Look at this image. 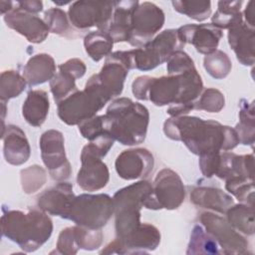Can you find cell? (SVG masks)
Segmentation results:
<instances>
[{"instance_id":"cell-1","label":"cell","mask_w":255,"mask_h":255,"mask_svg":"<svg viewBox=\"0 0 255 255\" xmlns=\"http://www.w3.org/2000/svg\"><path fill=\"white\" fill-rule=\"evenodd\" d=\"M131 90L138 100H148L157 107L169 105L166 113L171 117H179L194 110V103L202 93L203 84L197 70L193 69L160 78L137 77Z\"/></svg>"},{"instance_id":"cell-2","label":"cell","mask_w":255,"mask_h":255,"mask_svg":"<svg viewBox=\"0 0 255 255\" xmlns=\"http://www.w3.org/2000/svg\"><path fill=\"white\" fill-rule=\"evenodd\" d=\"M163 131L173 140H181L194 154L228 151L238 145L234 128L216 121H204L197 117H171L164 122Z\"/></svg>"},{"instance_id":"cell-3","label":"cell","mask_w":255,"mask_h":255,"mask_svg":"<svg viewBox=\"0 0 255 255\" xmlns=\"http://www.w3.org/2000/svg\"><path fill=\"white\" fill-rule=\"evenodd\" d=\"M2 235L15 242L25 252L36 251L52 235L53 222L42 209L4 211L1 217Z\"/></svg>"},{"instance_id":"cell-4","label":"cell","mask_w":255,"mask_h":255,"mask_svg":"<svg viewBox=\"0 0 255 255\" xmlns=\"http://www.w3.org/2000/svg\"><path fill=\"white\" fill-rule=\"evenodd\" d=\"M105 116L107 129L120 143L134 145L145 139L149 114L143 105L120 98L111 103Z\"/></svg>"},{"instance_id":"cell-5","label":"cell","mask_w":255,"mask_h":255,"mask_svg":"<svg viewBox=\"0 0 255 255\" xmlns=\"http://www.w3.org/2000/svg\"><path fill=\"white\" fill-rule=\"evenodd\" d=\"M110 100L93 75L83 91H76L58 104V116L69 126L79 125L95 117Z\"/></svg>"},{"instance_id":"cell-6","label":"cell","mask_w":255,"mask_h":255,"mask_svg":"<svg viewBox=\"0 0 255 255\" xmlns=\"http://www.w3.org/2000/svg\"><path fill=\"white\" fill-rule=\"evenodd\" d=\"M115 213L113 198L105 193L75 196L66 219L89 229H101Z\"/></svg>"},{"instance_id":"cell-7","label":"cell","mask_w":255,"mask_h":255,"mask_svg":"<svg viewBox=\"0 0 255 255\" xmlns=\"http://www.w3.org/2000/svg\"><path fill=\"white\" fill-rule=\"evenodd\" d=\"M177 30L167 29L140 48L128 51L131 69L149 71L164 63L175 51L183 48Z\"/></svg>"},{"instance_id":"cell-8","label":"cell","mask_w":255,"mask_h":255,"mask_svg":"<svg viewBox=\"0 0 255 255\" xmlns=\"http://www.w3.org/2000/svg\"><path fill=\"white\" fill-rule=\"evenodd\" d=\"M151 190L144 197L142 206L147 209H176L184 201L185 188L179 175L169 169H161L155 176Z\"/></svg>"},{"instance_id":"cell-9","label":"cell","mask_w":255,"mask_h":255,"mask_svg":"<svg viewBox=\"0 0 255 255\" xmlns=\"http://www.w3.org/2000/svg\"><path fill=\"white\" fill-rule=\"evenodd\" d=\"M114 8L115 1H76L69 8V20L78 29L97 27L108 32Z\"/></svg>"},{"instance_id":"cell-10","label":"cell","mask_w":255,"mask_h":255,"mask_svg":"<svg viewBox=\"0 0 255 255\" xmlns=\"http://www.w3.org/2000/svg\"><path fill=\"white\" fill-rule=\"evenodd\" d=\"M163 11L151 2L138 3L132 14L131 31L128 43L136 48L144 46L164 24Z\"/></svg>"},{"instance_id":"cell-11","label":"cell","mask_w":255,"mask_h":255,"mask_svg":"<svg viewBox=\"0 0 255 255\" xmlns=\"http://www.w3.org/2000/svg\"><path fill=\"white\" fill-rule=\"evenodd\" d=\"M41 157L54 180L63 181L72 173L71 165L67 159L63 133L56 129L45 131L40 138Z\"/></svg>"},{"instance_id":"cell-12","label":"cell","mask_w":255,"mask_h":255,"mask_svg":"<svg viewBox=\"0 0 255 255\" xmlns=\"http://www.w3.org/2000/svg\"><path fill=\"white\" fill-rule=\"evenodd\" d=\"M200 222L205 230L213 236L225 254H246L249 243L222 216L211 212L200 215Z\"/></svg>"},{"instance_id":"cell-13","label":"cell","mask_w":255,"mask_h":255,"mask_svg":"<svg viewBox=\"0 0 255 255\" xmlns=\"http://www.w3.org/2000/svg\"><path fill=\"white\" fill-rule=\"evenodd\" d=\"M160 242L158 229L148 223H141L138 228L125 239L116 238L108 244L101 254H142L154 250Z\"/></svg>"},{"instance_id":"cell-14","label":"cell","mask_w":255,"mask_h":255,"mask_svg":"<svg viewBox=\"0 0 255 255\" xmlns=\"http://www.w3.org/2000/svg\"><path fill=\"white\" fill-rule=\"evenodd\" d=\"M95 147L88 143L81 153L82 166L77 175L78 185L86 191H97L109 182L110 172L107 164Z\"/></svg>"},{"instance_id":"cell-15","label":"cell","mask_w":255,"mask_h":255,"mask_svg":"<svg viewBox=\"0 0 255 255\" xmlns=\"http://www.w3.org/2000/svg\"><path fill=\"white\" fill-rule=\"evenodd\" d=\"M177 35L183 45L191 44L198 53L208 55L217 50L223 33L221 29L209 23L181 26L177 29Z\"/></svg>"},{"instance_id":"cell-16","label":"cell","mask_w":255,"mask_h":255,"mask_svg":"<svg viewBox=\"0 0 255 255\" xmlns=\"http://www.w3.org/2000/svg\"><path fill=\"white\" fill-rule=\"evenodd\" d=\"M6 25L24 36L31 43H42L49 34V29L44 20L37 14L29 13L17 7L6 13L3 17Z\"/></svg>"},{"instance_id":"cell-17","label":"cell","mask_w":255,"mask_h":255,"mask_svg":"<svg viewBox=\"0 0 255 255\" xmlns=\"http://www.w3.org/2000/svg\"><path fill=\"white\" fill-rule=\"evenodd\" d=\"M152 154L145 148H131L121 152L115 162L118 174L127 180L144 178L152 171Z\"/></svg>"},{"instance_id":"cell-18","label":"cell","mask_w":255,"mask_h":255,"mask_svg":"<svg viewBox=\"0 0 255 255\" xmlns=\"http://www.w3.org/2000/svg\"><path fill=\"white\" fill-rule=\"evenodd\" d=\"M228 43L237 60L244 66H252L255 62V32L243 19L228 29Z\"/></svg>"},{"instance_id":"cell-19","label":"cell","mask_w":255,"mask_h":255,"mask_svg":"<svg viewBox=\"0 0 255 255\" xmlns=\"http://www.w3.org/2000/svg\"><path fill=\"white\" fill-rule=\"evenodd\" d=\"M74 198L73 185L69 182H59L38 197V206L48 214L66 219Z\"/></svg>"},{"instance_id":"cell-20","label":"cell","mask_w":255,"mask_h":255,"mask_svg":"<svg viewBox=\"0 0 255 255\" xmlns=\"http://www.w3.org/2000/svg\"><path fill=\"white\" fill-rule=\"evenodd\" d=\"M128 71L129 70L124 62L117 57L115 53H111L106 58L101 72L99 74H95V76L98 83L106 93L111 98H114L122 94L124 83Z\"/></svg>"},{"instance_id":"cell-21","label":"cell","mask_w":255,"mask_h":255,"mask_svg":"<svg viewBox=\"0 0 255 255\" xmlns=\"http://www.w3.org/2000/svg\"><path fill=\"white\" fill-rule=\"evenodd\" d=\"M3 154L12 165H21L30 156V145L25 132L17 126L9 125L2 129Z\"/></svg>"},{"instance_id":"cell-22","label":"cell","mask_w":255,"mask_h":255,"mask_svg":"<svg viewBox=\"0 0 255 255\" xmlns=\"http://www.w3.org/2000/svg\"><path fill=\"white\" fill-rule=\"evenodd\" d=\"M254 156L253 154L237 155L233 152L223 151L219 154L218 164L215 171L217 177L221 179H229L239 176L247 179L254 178Z\"/></svg>"},{"instance_id":"cell-23","label":"cell","mask_w":255,"mask_h":255,"mask_svg":"<svg viewBox=\"0 0 255 255\" xmlns=\"http://www.w3.org/2000/svg\"><path fill=\"white\" fill-rule=\"evenodd\" d=\"M138 1H115V8L108 33L114 42H128L132 14L138 5Z\"/></svg>"},{"instance_id":"cell-24","label":"cell","mask_w":255,"mask_h":255,"mask_svg":"<svg viewBox=\"0 0 255 255\" xmlns=\"http://www.w3.org/2000/svg\"><path fill=\"white\" fill-rule=\"evenodd\" d=\"M190 201L196 206L210 209L220 214H225L234 204L233 198L223 190L205 186L194 187L190 191Z\"/></svg>"},{"instance_id":"cell-25","label":"cell","mask_w":255,"mask_h":255,"mask_svg":"<svg viewBox=\"0 0 255 255\" xmlns=\"http://www.w3.org/2000/svg\"><path fill=\"white\" fill-rule=\"evenodd\" d=\"M56 64L53 57L46 53L37 54L29 59L23 69V77L29 86H36L55 76Z\"/></svg>"},{"instance_id":"cell-26","label":"cell","mask_w":255,"mask_h":255,"mask_svg":"<svg viewBox=\"0 0 255 255\" xmlns=\"http://www.w3.org/2000/svg\"><path fill=\"white\" fill-rule=\"evenodd\" d=\"M49 108L48 94L43 90H31L23 103L22 115L29 125L41 127L47 119Z\"/></svg>"},{"instance_id":"cell-27","label":"cell","mask_w":255,"mask_h":255,"mask_svg":"<svg viewBox=\"0 0 255 255\" xmlns=\"http://www.w3.org/2000/svg\"><path fill=\"white\" fill-rule=\"evenodd\" d=\"M240 122L235 127V131L239 138V142L245 145L253 146L255 140V114L254 103H249L242 99L239 103Z\"/></svg>"},{"instance_id":"cell-28","label":"cell","mask_w":255,"mask_h":255,"mask_svg":"<svg viewBox=\"0 0 255 255\" xmlns=\"http://www.w3.org/2000/svg\"><path fill=\"white\" fill-rule=\"evenodd\" d=\"M114 40L108 32L95 31L89 33L84 39V46L87 54L96 62L112 53Z\"/></svg>"},{"instance_id":"cell-29","label":"cell","mask_w":255,"mask_h":255,"mask_svg":"<svg viewBox=\"0 0 255 255\" xmlns=\"http://www.w3.org/2000/svg\"><path fill=\"white\" fill-rule=\"evenodd\" d=\"M227 221L238 232L245 235L254 234V206L248 204L232 205L227 211Z\"/></svg>"},{"instance_id":"cell-30","label":"cell","mask_w":255,"mask_h":255,"mask_svg":"<svg viewBox=\"0 0 255 255\" xmlns=\"http://www.w3.org/2000/svg\"><path fill=\"white\" fill-rule=\"evenodd\" d=\"M242 3V1H219L217 11L211 17V24L221 30L229 29L233 24L243 19L240 11Z\"/></svg>"},{"instance_id":"cell-31","label":"cell","mask_w":255,"mask_h":255,"mask_svg":"<svg viewBox=\"0 0 255 255\" xmlns=\"http://www.w3.org/2000/svg\"><path fill=\"white\" fill-rule=\"evenodd\" d=\"M216 240L201 225L196 224L191 232L186 254H219Z\"/></svg>"},{"instance_id":"cell-32","label":"cell","mask_w":255,"mask_h":255,"mask_svg":"<svg viewBox=\"0 0 255 255\" xmlns=\"http://www.w3.org/2000/svg\"><path fill=\"white\" fill-rule=\"evenodd\" d=\"M27 82L17 71H4L0 78V98L6 103L12 98L18 97L25 89Z\"/></svg>"},{"instance_id":"cell-33","label":"cell","mask_w":255,"mask_h":255,"mask_svg":"<svg viewBox=\"0 0 255 255\" xmlns=\"http://www.w3.org/2000/svg\"><path fill=\"white\" fill-rule=\"evenodd\" d=\"M203 66L212 78L221 80L227 77L230 73L232 63L226 53L221 50H215L213 53L205 55Z\"/></svg>"},{"instance_id":"cell-34","label":"cell","mask_w":255,"mask_h":255,"mask_svg":"<svg viewBox=\"0 0 255 255\" xmlns=\"http://www.w3.org/2000/svg\"><path fill=\"white\" fill-rule=\"evenodd\" d=\"M173 8L178 13L184 14L187 17L196 21H204L211 14L210 1H190V0H175L171 2Z\"/></svg>"},{"instance_id":"cell-35","label":"cell","mask_w":255,"mask_h":255,"mask_svg":"<svg viewBox=\"0 0 255 255\" xmlns=\"http://www.w3.org/2000/svg\"><path fill=\"white\" fill-rule=\"evenodd\" d=\"M225 188L239 201L254 206V180L234 176L226 180Z\"/></svg>"},{"instance_id":"cell-36","label":"cell","mask_w":255,"mask_h":255,"mask_svg":"<svg viewBox=\"0 0 255 255\" xmlns=\"http://www.w3.org/2000/svg\"><path fill=\"white\" fill-rule=\"evenodd\" d=\"M75 81L76 79L74 77L61 71L55 74V76L50 80V89L57 105L78 91Z\"/></svg>"},{"instance_id":"cell-37","label":"cell","mask_w":255,"mask_h":255,"mask_svg":"<svg viewBox=\"0 0 255 255\" xmlns=\"http://www.w3.org/2000/svg\"><path fill=\"white\" fill-rule=\"evenodd\" d=\"M46 180V171L37 164L21 170V183L25 193H35L45 184Z\"/></svg>"},{"instance_id":"cell-38","label":"cell","mask_w":255,"mask_h":255,"mask_svg":"<svg viewBox=\"0 0 255 255\" xmlns=\"http://www.w3.org/2000/svg\"><path fill=\"white\" fill-rule=\"evenodd\" d=\"M225 104L223 94L214 88L204 90L194 103V110L206 111L208 113H219Z\"/></svg>"},{"instance_id":"cell-39","label":"cell","mask_w":255,"mask_h":255,"mask_svg":"<svg viewBox=\"0 0 255 255\" xmlns=\"http://www.w3.org/2000/svg\"><path fill=\"white\" fill-rule=\"evenodd\" d=\"M75 240L80 249L95 250L98 249L103 242V232L100 229H89L82 226H73Z\"/></svg>"},{"instance_id":"cell-40","label":"cell","mask_w":255,"mask_h":255,"mask_svg":"<svg viewBox=\"0 0 255 255\" xmlns=\"http://www.w3.org/2000/svg\"><path fill=\"white\" fill-rule=\"evenodd\" d=\"M79 126V130L82 133V135L87 138L89 141H93L97 137L110 133L107 129L106 125V116H95L91 119H88ZM111 134V133H110ZM112 135V134H111Z\"/></svg>"},{"instance_id":"cell-41","label":"cell","mask_w":255,"mask_h":255,"mask_svg":"<svg viewBox=\"0 0 255 255\" xmlns=\"http://www.w3.org/2000/svg\"><path fill=\"white\" fill-rule=\"evenodd\" d=\"M44 21L51 33L64 35L69 30L66 12L60 8H51L44 13Z\"/></svg>"},{"instance_id":"cell-42","label":"cell","mask_w":255,"mask_h":255,"mask_svg":"<svg viewBox=\"0 0 255 255\" xmlns=\"http://www.w3.org/2000/svg\"><path fill=\"white\" fill-rule=\"evenodd\" d=\"M166 70L168 75L182 74L195 69L193 60L181 50L173 52L166 60Z\"/></svg>"},{"instance_id":"cell-43","label":"cell","mask_w":255,"mask_h":255,"mask_svg":"<svg viewBox=\"0 0 255 255\" xmlns=\"http://www.w3.org/2000/svg\"><path fill=\"white\" fill-rule=\"evenodd\" d=\"M80 248L78 247L75 234L74 227H67L61 231L57 241V252L65 255H74L78 252Z\"/></svg>"},{"instance_id":"cell-44","label":"cell","mask_w":255,"mask_h":255,"mask_svg":"<svg viewBox=\"0 0 255 255\" xmlns=\"http://www.w3.org/2000/svg\"><path fill=\"white\" fill-rule=\"evenodd\" d=\"M86 70L87 68L84 62L77 58L70 59L59 66V71L68 73L69 75L74 77L76 80L82 78L85 75Z\"/></svg>"},{"instance_id":"cell-45","label":"cell","mask_w":255,"mask_h":255,"mask_svg":"<svg viewBox=\"0 0 255 255\" xmlns=\"http://www.w3.org/2000/svg\"><path fill=\"white\" fill-rule=\"evenodd\" d=\"M16 5L18 8L33 14H38L43 10L42 1H17Z\"/></svg>"},{"instance_id":"cell-46","label":"cell","mask_w":255,"mask_h":255,"mask_svg":"<svg viewBox=\"0 0 255 255\" xmlns=\"http://www.w3.org/2000/svg\"><path fill=\"white\" fill-rule=\"evenodd\" d=\"M246 20V24L251 28H254V8H253V1H249L245 10L244 14H242Z\"/></svg>"},{"instance_id":"cell-47","label":"cell","mask_w":255,"mask_h":255,"mask_svg":"<svg viewBox=\"0 0 255 255\" xmlns=\"http://www.w3.org/2000/svg\"><path fill=\"white\" fill-rule=\"evenodd\" d=\"M15 7V2L12 1H0V11L2 15H5L6 13H8L9 11L13 10Z\"/></svg>"},{"instance_id":"cell-48","label":"cell","mask_w":255,"mask_h":255,"mask_svg":"<svg viewBox=\"0 0 255 255\" xmlns=\"http://www.w3.org/2000/svg\"><path fill=\"white\" fill-rule=\"evenodd\" d=\"M56 4H58V5H65V4H68V3H70V2H55Z\"/></svg>"}]
</instances>
